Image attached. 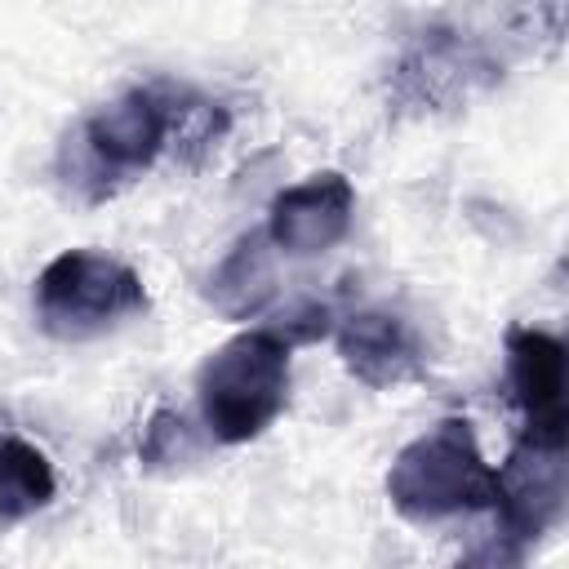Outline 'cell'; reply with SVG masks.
Listing matches in <instances>:
<instances>
[{
  "mask_svg": "<svg viewBox=\"0 0 569 569\" xmlns=\"http://www.w3.org/2000/svg\"><path fill=\"white\" fill-rule=\"evenodd\" d=\"M173 138V93L160 84H133L120 98L80 116L53 156L58 187L80 204L111 200L124 182L147 173Z\"/></svg>",
  "mask_w": 569,
  "mask_h": 569,
  "instance_id": "cell-1",
  "label": "cell"
},
{
  "mask_svg": "<svg viewBox=\"0 0 569 569\" xmlns=\"http://www.w3.org/2000/svg\"><path fill=\"white\" fill-rule=\"evenodd\" d=\"M289 351L280 329H244L213 347L196 369V400L218 445L262 436L289 400Z\"/></svg>",
  "mask_w": 569,
  "mask_h": 569,
  "instance_id": "cell-2",
  "label": "cell"
},
{
  "mask_svg": "<svg viewBox=\"0 0 569 569\" xmlns=\"http://www.w3.org/2000/svg\"><path fill=\"white\" fill-rule=\"evenodd\" d=\"M493 485L498 476L485 462L467 418H440L431 431L409 440L387 471V498L409 525L485 511L493 502Z\"/></svg>",
  "mask_w": 569,
  "mask_h": 569,
  "instance_id": "cell-3",
  "label": "cell"
},
{
  "mask_svg": "<svg viewBox=\"0 0 569 569\" xmlns=\"http://www.w3.org/2000/svg\"><path fill=\"white\" fill-rule=\"evenodd\" d=\"M147 311L142 276L98 249H67L36 276V320L58 342H84Z\"/></svg>",
  "mask_w": 569,
  "mask_h": 569,
  "instance_id": "cell-4",
  "label": "cell"
},
{
  "mask_svg": "<svg viewBox=\"0 0 569 569\" xmlns=\"http://www.w3.org/2000/svg\"><path fill=\"white\" fill-rule=\"evenodd\" d=\"M493 516H498V551L493 560H525L529 542H538L565 511V445L516 440L507 462L493 467Z\"/></svg>",
  "mask_w": 569,
  "mask_h": 569,
  "instance_id": "cell-5",
  "label": "cell"
},
{
  "mask_svg": "<svg viewBox=\"0 0 569 569\" xmlns=\"http://www.w3.org/2000/svg\"><path fill=\"white\" fill-rule=\"evenodd\" d=\"M507 382L511 400L525 413V440L565 445L569 413H565V342L533 325L507 329Z\"/></svg>",
  "mask_w": 569,
  "mask_h": 569,
  "instance_id": "cell-6",
  "label": "cell"
},
{
  "mask_svg": "<svg viewBox=\"0 0 569 569\" xmlns=\"http://www.w3.org/2000/svg\"><path fill=\"white\" fill-rule=\"evenodd\" d=\"M351 218H356V187L347 182V173L325 169L284 187L271 200L267 236L276 249L293 258H316L351 231Z\"/></svg>",
  "mask_w": 569,
  "mask_h": 569,
  "instance_id": "cell-7",
  "label": "cell"
},
{
  "mask_svg": "<svg viewBox=\"0 0 569 569\" xmlns=\"http://www.w3.org/2000/svg\"><path fill=\"white\" fill-rule=\"evenodd\" d=\"M333 342H338L347 373L360 378L365 387H400V382L418 378L422 360H427L409 320H400L396 311H382V307L351 311L338 325Z\"/></svg>",
  "mask_w": 569,
  "mask_h": 569,
  "instance_id": "cell-8",
  "label": "cell"
},
{
  "mask_svg": "<svg viewBox=\"0 0 569 569\" xmlns=\"http://www.w3.org/2000/svg\"><path fill=\"white\" fill-rule=\"evenodd\" d=\"M204 298L227 320H253L267 311V302L276 298V244H271L267 227L244 231L222 253V262L213 267V276L204 284Z\"/></svg>",
  "mask_w": 569,
  "mask_h": 569,
  "instance_id": "cell-9",
  "label": "cell"
},
{
  "mask_svg": "<svg viewBox=\"0 0 569 569\" xmlns=\"http://www.w3.org/2000/svg\"><path fill=\"white\" fill-rule=\"evenodd\" d=\"M476 71H485V76H493V62L489 58H480L467 40H458L453 31H427L409 53H405V62H400V71H396V84H400V98H409V102H449V98H458V93H467V84H471V76Z\"/></svg>",
  "mask_w": 569,
  "mask_h": 569,
  "instance_id": "cell-10",
  "label": "cell"
},
{
  "mask_svg": "<svg viewBox=\"0 0 569 569\" xmlns=\"http://www.w3.org/2000/svg\"><path fill=\"white\" fill-rule=\"evenodd\" d=\"M49 498H53L49 458L18 436H0V520H22L40 511Z\"/></svg>",
  "mask_w": 569,
  "mask_h": 569,
  "instance_id": "cell-11",
  "label": "cell"
},
{
  "mask_svg": "<svg viewBox=\"0 0 569 569\" xmlns=\"http://www.w3.org/2000/svg\"><path fill=\"white\" fill-rule=\"evenodd\" d=\"M200 458V436L178 409H156L138 440V462L147 471H178Z\"/></svg>",
  "mask_w": 569,
  "mask_h": 569,
  "instance_id": "cell-12",
  "label": "cell"
}]
</instances>
